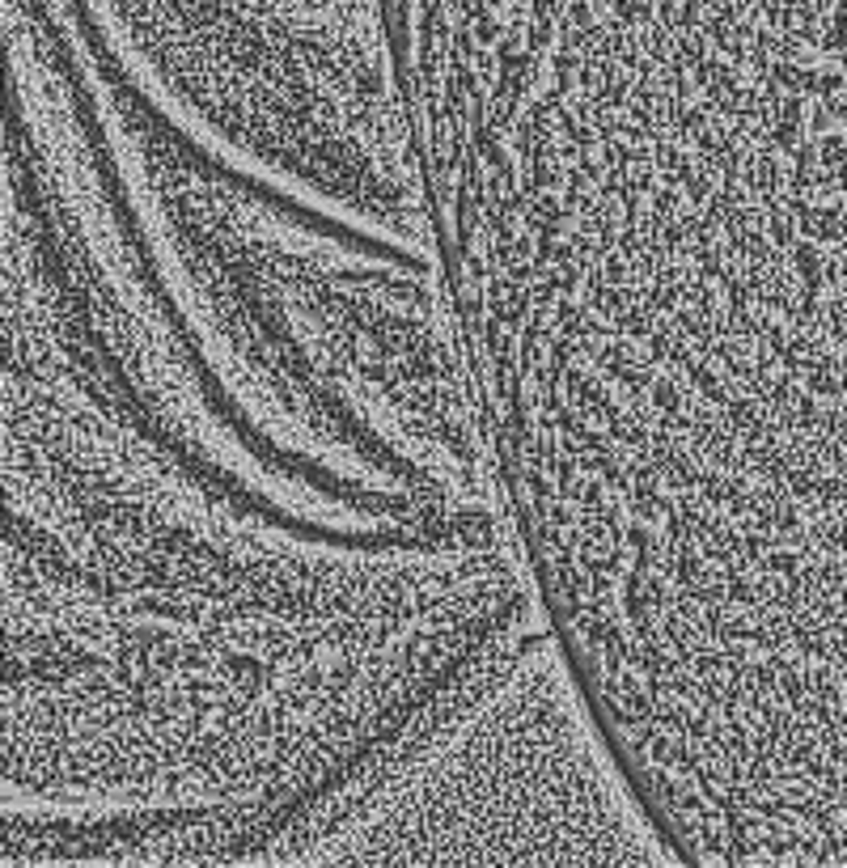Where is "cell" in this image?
I'll return each mask as SVG.
<instances>
[{
    "mask_svg": "<svg viewBox=\"0 0 847 868\" xmlns=\"http://www.w3.org/2000/svg\"><path fill=\"white\" fill-rule=\"evenodd\" d=\"M254 864H682L547 610Z\"/></svg>",
    "mask_w": 847,
    "mask_h": 868,
    "instance_id": "cell-1",
    "label": "cell"
}]
</instances>
